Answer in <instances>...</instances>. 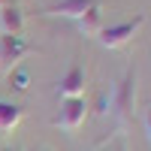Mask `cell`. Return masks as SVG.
Segmentation results:
<instances>
[{"mask_svg":"<svg viewBox=\"0 0 151 151\" xmlns=\"http://www.w3.org/2000/svg\"><path fill=\"white\" fill-rule=\"evenodd\" d=\"M106 103H109V112H112L118 127H127L133 121V112H136V67H130L124 73V79L106 97Z\"/></svg>","mask_w":151,"mask_h":151,"instance_id":"cell-1","label":"cell"},{"mask_svg":"<svg viewBox=\"0 0 151 151\" xmlns=\"http://www.w3.org/2000/svg\"><path fill=\"white\" fill-rule=\"evenodd\" d=\"M142 24H145V15H136L130 21H121V24H112V27H103L97 33V40L103 48H121V45H127L136 33L142 30Z\"/></svg>","mask_w":151,"mask_h":151,"instance_id":"cell-2","label":"cell"},{"mask_svg":"<svg viewBox=\"0 0 151 151\" xmlns=\"http://www.w3.org/2000/svg\"><path fill=\"white\" fill-rule=\"evenodd\" d=\"M85 118H88L85 97H70V100H60V112L52 118V124L60 127V130H67V133H76L85 124Z\"/></svg>","mask_w":151,"mask_h":151,"instance_id":"cell-3","label":"cell"},{"mask_svg":"<svg viewBox=\"0 0 151 151\" xmlns=\"http://www.w3.org/2000/svg\"><path fill=\"white\" fill-rule=\"evenodd\" d=\"M27 52H30V45L18 33H0V67H9V70L18 67Z\"/></svg>","mask_w":151,"mask_h":151,"instance_id":"cell-4","label":"cell"},{"mask_svg":"<svg viewBox=\"0 0 151 151\" xmlns=\"http://www.w3.org/2000/svg\"><path fill=\"white\" fill-rule=\"evenodd\" d=\"M85 79H88L85 67H79V64H76V67H70V73L58 82V97H60V100L82 97V94H85Z\"/></svg>","mask_w":151,"mask_h":151,"instance_id":"cell-5","label":"cell"},{"mask_svg":"<svg viewBox=\"0 0 151 151\" xmlns=\"http://www.w3.org/2000/svg\"><path fill=\"white\" fill-rule=\"evenodd\" d=\"M97 3H100V0H60V3L45 9V15H60V18H76V21H79L85 12L91 6H97Z\"/></svg>","mask_w":151,"mask_h":151,"instance_id":"cell-6","label":"cell"},{"mask_svg":"<svg viewBox=\"0 0 151 151\" xmlns=\"http://www.w3.org/2000/svg\"><path fill=\"white\" fill-rule=\"evenodd\" d=\"M21 27H24V12L18 3L0 9V33H21Z\"/></svg>","mask_w":151,"mask_h":151,"instance_id":"cell-7","label":"cell"},{"mask_svg":"<svg viewBox=\"0 0 151 151\" xmlns=\"http://www.w3.org/2000/svg\"><path fill=\"white\" fill-rule=\"evenodd\" d=\"M24 118V109L15 106V103H6V100H0V133H9L15 130Z\"/></svg>","mask_w":151,"mask_h":151,"instance_id":"cell-8","label":"cell"},{"mask_svg":"<svg viewBox=\"0 0 151 151\" xmlns=\"http://www.w3.org/2000/svg\"><path fill=\"white\" fill-rule=\"evenodd\" d=\"M79 30H82L85 36H97L100 30H103V3L91 6V9L79 18Z\"/></svg>","mask_w":151,"mask_h":151,"instance_id":"cell-9","label":"cell"},{"mask_svg":"<svg viewBox=\"0 0 151 151\" xmlns=\"http://www.w3.org/2000/svg\"><path fill=\"white\" fill-rule=\"evenodd\" d=\"M9 85L15 88V91H27V88H30V73L24 70L21 64L12 67V70H9Z\"/></svg>","mask_w":151,"mask_h":151,"instance_id":"cell-10","label":"cell"},{"mask_svg":"<svg viewBox=\"0 0 151 151\" xmlns=\"http://www.w3.org/2000/svg\"><path fill=\"white\" fill-rule=\"evenodd\" d=\"M145 133H148V142H151V109L145 112Z\"/></svg>","mask_w":151,"mask_h":151,"instance_id":"cell-11","label":"cell"},{"mask_svg":"<svg viewBox=\"0 0 151 151\" xmlns=\"http://www.w3.org/2000/svg\"><path fill=\"white\" fill-rule=\"evenodd\" d=\"M12 3H15V0H0V9H3V6H12Z\"/></svg>","mask_w":151,"mask_h":151,"instance_id":"cell-12","label":"cell"},{"mask_svg":"<svg viewBox=\"0 0 151 151\" xmlns=\"http://www.w3.org/2000/svg\"><path fill=\"white\" fill-rule=\"evenodd\" d=\"M100 151H112V148H100Z\"/></svg>","mask_w":151,"mask_h":151,"instance_id":"cell-13","label":"cell"},{"mask_svg":"<svg viewBox=\"0 0 151 151\" xmlns=\"http://www.w3.org/2000/svg\"><path fill=\"white\" fill-rule=\"evenodd\" d=\"M0 151H9V148H0Z\"/></svg>","mask_w":151,"mask_h":151,"instance_id":"cell-14","label":"cell"},{"mask_svg":"<svg viewBox=\"0 0 151 151\" xmlns=\"http://www.w3.org/2000/svg\"><path fill=\"white\" fill-rule=\"evenodd\" d=\"M42 151H52V148H42Z\"/></svg>","mask_w":151,"mask_h":151,"instance_id":"cell-15","label":"cell"},{"mask_svg":"<svg viewBox=\"0 0 151 151\" xmlns=\"http://www.w3.org/2000/svg\"><path fill=\"white\" fill-rule=\"evenodd\" d=\"M118 151H121V148H118Z\"/></svg>","mask_w":151,"mask_h":151,"instance_id":"cell-16","label":"cell"}]
</instances>
